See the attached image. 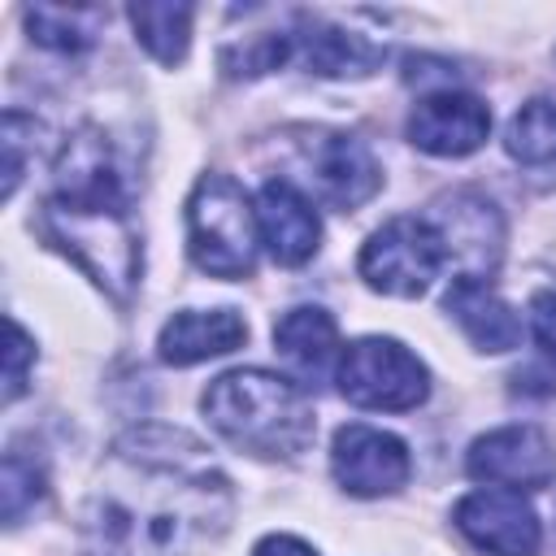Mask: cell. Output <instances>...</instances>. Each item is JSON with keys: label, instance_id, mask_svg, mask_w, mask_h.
Returning a JSON list of instances; mask_svg holds the SVG:
<instances>
[{"label": "cell", "instance_id": "18", "mask_svg": "<svg viewBox=\"0 0 556 556\" xmlns=\"http://www.w3.org/2000/svg\"><path fill=\"white\" fill-rule=\"evenodd\" d=\"M130 26H135V39L161 61V65H178L187 56V43H191V17L195 9L191 4H130Z\"/></svg>", "mask_w": 556, "mask_h": 556}, {"label": "cell", "instance_id": "11", "mask_svg": "<svg viewBox=\"0 0 556 556\" xmlns=\"http://www.w3.org/2000/svg\"><path fill=\"white\" fill-rule=\"evenodd\" d=\"M491 135V109L473 91H434L408 117V139L430 156H469Z\"/></svg>", "mask_w": 556, "mask_h": 556}, {"label": "cell", "instance_id": "5", "mask_svg": "<svg viewBox=\"0 0 556 556\" xmlns=\"http://www.w3.org/2000/svg\"><path fill=\"white\" fill-rule=\"evenodd\" d=\"M334 382H339V391H343L356 408H382V413L417 408V404L430 395V374H426V365H421L400 339H382V334L352 339V343L339 352Z\"/></svg>", "mask_w": 556, "mask_h": 556}, {"label": "cell", "instance_id": "22", "mask_svg": "<svg viewBox=\"0 0 556 556\" xmlns=\"http://www.w3.org/2000/svg\"><path fill=\"white\" fill-rule=\"evenodd\" d=\"M35 361V343L30 334L17 326V317H9V365H4V404H13L26 387V369Z\"/></svg>", "mask_w": 556, "mask_h": 556}, {"label": "cell", "instance_id": "1", "mask_svg": "<svg viewBox=\"0 0 556 556\" xmlns=\"http://www.w3.org/2000/svg\"><path fill=\"white\" fill-rule=\"evenodd\" d=\"M169 430H135L113 447L109 469L78 513L83 556H191L230 521V482L204 447Z\"/></svg>", "mask_w": 556, "mask_h": 556}, {"label": "cell", "instance_id": "13", "mask_svg": "<svg viewBox=\"0 0 556 556\" xmlns=\"http://www.w3.org/2000/svg\"><path fill=\"white\" fill-rule=\"evenodd\" d=\"M447 248V256L460 261V278H478L482 269H495L500 248H504V222L495 213L491 200L473 195V191H456L452 200H443L439 222H430Z\"/></svg>", "mask_w": 556, "mask_h": 556}, {"label": "cell", "instance_id": "6", "mask_svg": "<svg viewBox=\"0 0 556 556\" xmlns=\"http://www.w3.org/2000/svg\"><path fill=\"white\" fill-rule=\"evenodd\" d=\"M447 261V248L439 239V230L421 217H391L387 226H378L365 248H361V278L382 291V295H400V300H413L421 295L439 269Z\"/></svg>", "mask_w": 556, "mask_h": 556}, {"label": "cell", "instance_id": "24", "mask_svg": "<svg viewBox=\"0 0 556 556\" xmlns=\"http://www.w3.org/2000/svg\"><path fill=\"white\" fill-rule=\"evenodd\" d=\"M252 556H317V552L304 539H295V534H265L252 547Z\"/></svg>", "mask_w": 556, "mask_h": 556}, {"label": "cell", "instance_id": "7", "mask_svg": "<svg viewBox=\"0 0 556 556\" xmlns=\"http://www.w3.org/2000/svg\"><path fill=\"white\" fill-rule=\"evenodd\" d=\"M300 161L308 169L317 200H326L330 208H343V213L365 204L382 187V169H378L374 152L348 130H313L300 143Z\"/></svg>", "mask_w": 556, "mask_h": 556}, {"label": "cell", "instance_id": "15", "mask_svg": "<svg viewBox=\"0 0 556 556\" xmlns=\"http://www.w3.org/2000/svg\"><path fill=\"white\" fill-rule=\"evenodd\" d=\"M443 308L482 352H508L521 343V317L482 278H452V287L443 291Z\"/></svg>", "mask_w": 556, "mask_h": 556}, {"label": "cell", "instance_id": "20", "mask_svg": "<svg viewBox=\"0 0 556 556\" xmlns=\"http://www.w3.org/2000/svg\"><path fill=\"white\" fill-rule=\"evenodd\" d=\"M504 148H508V156L521 161V165L556 161V100H547V96L526 100V104L513 113V122H508Z\"/></svg>", "mask_w": 556, "mask_h": 556}, {"label": "cell", "instance_id": "19", "mask_svg": "<svg viewBox=\"0 0 556 556\" xmlns=\"http://www.w3.org/2000/svg\"><path fill=\"white\" fill-rule=\"evenodd\" d=\"M104 13L100 9H61V4H35L26 9V26L35 43L56 48V52H87L96 43Z\"/></svg>", "mask_w": 556, "mask_h": 556}, {"label": "cell", "instance_id": "3", "mask_svg": "<svg viewBox=\"0 0 556 556\" xmlns=\"http://www.w3.org/2000/svg\"><path fill=\"white\" fill-rule=\"evenodd\" d=\"M200 404L208 426L252 456H295L317 430L304 387L269 369H230L208 382Z\"/></svg>", "mask_w": 556, "mask_h": 556}, {"label": "cell", "instance_id": "16", "mask_svg": "<svg viewBox=\"0 0 556 556\" xmlns=\"http://www.w3.org/2000/svg\"><path fill=\"white\" fill-rule=\"evenodd\" d=\"M274 348H278V356L295 369L300 387H308V382L317 387V382L326 378L334 352H339V326H334V317H330L326 308L300 304V308H287V313L278 317V326H274Z\"/></svg>", "mask_w": 556, "mask_h": 556}, {"label": "cell", "instance_id": "12", "mask_svg": "<svg viewBox=\"0 0 556 556\" xmlns=\"http://www.w3.org/2000/svg\"><path fill=\"white\" fill-rule=\"evenodd\" d=\"M256 226H261V243L278 265H304L321 239L317 208L287 178H269L256 191Z\"/></svg>", "mask_w": 556, "mask_h": 556}, {"label": "cell", "instance_id": "23", "mask_svg": "<svg viewBox=\"0 0 556 556\" xmlns=\"http://www.w3.org/2000/svg\"><path fill=\"white\" fill-rule=\"evenodd\" d=\"M530 330H534L539 348L556 361V291H534V300H530Z\"/></svg>", "mask_w": 556, "mask_h": 556}, {"label": "cell", "instance_id": "4", "mask_svg": "<svg viewBox=\"0 0 556 556\" xmlns=\"http://www.w3.org/2000/svg\"><path fill=\"white\" fill-rule=\"evenodd\" d=\"M256 204L230 174H204L187 195V248L213 278H243L256 265Z\"/></svg>", "mask_w": 556, "mask_h": 556}, {"label": "cell", "instance_id": "14", "mask_svg": "<svg viewBox=\"0 0 556 556\" xmlns=\"http://www.w3.org/2000/svg\"><path fill=\"white\" fill-rule=\"evenodd\" d=\"M248 326L235 308H182L161 326L156 352L165 365H195L243 348Z\"/></svg>", "mask_w": 556, "mask_h": 556}, {"label": "cell", "instance_id": "9", "mask_svg": "<svg viewBox=\"0 0 556 556\" xmlns=\"http://www.w3.org/2000/svg\"><path fill=\"white\" fill-rule=\"evenodd\" d=\"M330 469H334V478H339V486L348 495L374 500V495L400 491L408 482V473H413V460H408V447L395 434L352 421V426H343L334 434Z\"/></svg>", "mask_w": 556, "mask_h": 556}, {"label": "cell", "instance_id": "17", "mask_svg": "<svg viewBox=\"0 0 556 556\" xmlns=\"http://www.w3.org/2000/svg\"><path fill=\"white\" fill-rule=\"evenodd\" d=\"M291 56H300L308 74H321V78L369 74L382 61V52L365 35L321 22V17H300V30H291Z\"/></svg>", "mask_w": 556, "mask_h": 556}, {"label": "cell", "instance_id": "8", "mask_svg": "<svg viewBox=\"0 0 556 556\" xmlns=\"http://www.w3.org/2000/svg\"><path fill=\"white\" fill-rule=\"evenodd\" d=\"M469 478L486 486H508V491H534L556 478V452L543 430L534 426H504L482 439H473L465 456Z\"/></svg>", "mask_w": 556, "mask_h": 556}, {"label": "cell", "instance_id": "2", "mask_svg": "<svg viewBox=\"0 0 556 556\" xmlns=\"http://www.w3.org/2000/svg\"><path fill=\"white\" fill-rule=\"evenodd\" d=\"M43 235L70 252L113 300H130L139 278V235L100 130H78L56 161V191L43 204Z\"/></svg>", "mask_w": 556, "mask_h": 556}, {"label": "cell", "instance_id": "10", "mask_svg": "<svg viewBox=\"0 0 556 556\" xmlns=\"http://www.w3.org/2000/svg\"><path fill=\"white\" fill-rule=\"evenodd\" d=\"M456 526L473 547L491 556H534L543 543L539 513L530 508V500H521V491L508 486H486L465 495L456 504Z\"/></svg>", "mask_w": 556, "mask_h": 556}, {"label": "cell", "instance_id": "21", "mask_svg": "<svg viewBox=\"0 0 556 556\" xmlns=\"http://www.w3.org/2000/svg\"><path fill=\"white\" fill-rule=\"evenodd\" d=\"M43 495V473L35 460H26L22 452H9L4 456V469H0V517L9 526L22 521L26 508H35Z\"/></svg>", "mask_w": 556, "mask_h": 556}]
</instances>
